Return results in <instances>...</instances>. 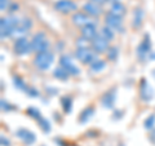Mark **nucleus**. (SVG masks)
Returning <instances> with one entry per match:
<instances>
[{
  "label": "nucleus",
  "instance_id": "obj_20",
  "mask_svg": "<svg viewBox=\"0 0 155 146\" xmlns=\"http://www.w3.org/2000/svg\"><path fill=\"white\" fill-rule=\"evenodd\" d=\"M142 19H143V11L141 8H136L134 12H133V27L134 28H138L142 23Z\"/></svg>",
  "mask_w": 155,
  "mask_h": 146
},
{
  "label": "nucleus",
  "instance_id": "obj_4",
  "mask_svg": "<svg viewBox=\"0 0 155 146\" xmlns=\"http://www.w3.org/2000/svg\"><path fill=\"white\" fill-rule=\"evenodd\" d=\"M14 53L18 56H25V55H28L30 53V51H32L31 48V41H28L27 39L25 36H21L18 38L16 43H14Z\"/></svg>",
  "mask_w": 155,
  "mask_h": 146
},
{
  "label": "nucleus",
  "instance_id": "obj_10",
  "mask_svg": "<svg viewBox=\"0 0 155 146\" xmlns=\"http://www.w3.org/2000/svg\"><path fill=\"white\" fill-rule=\"evenodd\" d=\"M54 9L61 13H70L75 12L78 9V5L71 0H58L54 3Z\"/></svg>",
  "mask_w": 155,
  "mask_h": 146
},
{
  "label": "nucleus",
  "instance_id": "obj_34",
  "mask_svg": "<svg viewBox=\"0 0 155 146\" xmlns=\"http://www.w3.org/2000/svg\"><path fill=\"white\" fill-rule=\"evenodd\" d=\"M91 2L98 4V5H104V4H106V3H110V0H91Z\"/></svg>",
  "mask_w": 155,
  "mask_h": 146
},
{
  "label": "nucleus",
  "instance_id": "obj_21",
  "mask_svg": "<svg viewBox=\"0 0 155 146\" xmlns=\"http://www.w3.org/2000/svg\"><path fill=\"white\" fill-rule=\"evenodd\" d=\"M61 105H62V109H64V111L66 114L71 113L72 110V98L70 96H65L61 98Z\"/></svg>",
  "mask_w": 155,
  "mask_h": 146
},
{
  "label": "nucleus",
  "instance_id": "obj_13",
  "mask_svg": "<svg viewBox=\"0 0 155 146\" xmlns=\"http://www.w3.org/2000/svg\"><path fill=\"white\" fill-rule=\"evenodd\" d=\"M16 136L19 138V140H22L25 144H27V145H31V144H34L35 142V140H36V137H35V134H34L31 131H28V129H26V128H21V129H18L17 132H16Z\"/></svg>",
  "mask_w": 155,
  "mask_h": 146
},
{
  "label": "nucleus",
  "instance_id": "obj_9",
  "mask_svg": "<svg viewBox=\"0 0 155 146\" xmlns=\"http://www.w3.org/2000/svg\"><path fill=\"white\" fill-rule=\"evenodd\" d=\"M140 97L145 102H149L154 98V89L150 87L146 79H142L141 84H140Z\"/></svg>",
  "mask_w": 155,
  "mask_h": 146
},
{
  "label": "nucleus",
  "instance_id": "obj_38",
  "mask_svg": "<svg viewBox=\"0 0 155 146\" xmlns=\"http://www.w3.org/2000/svg\"><path fill=\"white\" fill-rule=\"evenodd\" d=\"M122 114H123L122 111H115V113H114V115H115L114 118H115V119H116V118H122Z\"/></svg>",
  "mask_w": 155,
  "mask_h": 146
},
{
  "label": "nucleus",
  "instance_id": "obj_27",
  "mask_svg": "<svg viewBox=\"0 0 155 146\" xmlns=\"http://www.w3.org/2000/svg\"><path fill=\"white\" fill-rule=\"evenodd\" d=\"M38 123H39L40 128L44 131L45 133L51 132V123H49V120H47L45 118H41V119H39V120H38Z\"/></svg>",
  "mask_w": 155,
  "mask_h": 146
},
{
  "label": "nucleus",
  "instance_id": "obj_35",
  "mask_svg": "<svg viewBox=\"0 0 155 146\" xmlns=\"http://www.w3.org/2000/svg\"><path fill=\"white\" fill-rule=\"evenodd\" d=\"M150 141H151L153 144H155V129H151V132H150Z\"/></svg>",
  "mask_w": 155,
  "mask_h": 146
},
{
  "label": "nucleus",
  "instance_id": "obj_12",
  "mask_svg": "<svg viewBox=\"0 0 155 146\" xmlns=\"http://www.w3.org/2000/svg\"><path fill=\"white\" fill-rule=\"evenodd\" d=\"M109 40H106L105 38L102 36H97L93 41H92V49H93V52L96 53H102L105 51L109 49Z\"/></svg>",
  "mask_w": 155,
  "mask_h": 146
},
{
  "label": "nucleus",
  "instance_id": "obj_8",
  "mask_svg": "<svg viewBox=\"0 0 155 146\" xmlns=\"http://www.w3.org/2000/svg\"><path fill=\"white\" fill-rule=\"evenodd\" d=\"M105 22H106V26H109L110 28H113V30L123 31V21H122V17L115 16V14L109 12L105 16Z\"/></svg>",
  "mask_w": 155,
  "mask_h": 146
},
{
  "label": "nucleus",
  "instance_id": "obj_11",
  "mask_svg": "<svg viewBox=\"0 0 155 146\" xmlns=\"http://www.w3.org/2000/svg\"><path fill=\"white\" fill-rule=\"evenodd\" d=\"M115 101H116V89L113 88L107 91L106 93L102 96V98H101V104L105 109H113L114 105H115Z\"/></svg>",
  "mask_w": 155,
  "mask_h": 146
},
{
  "label": "nucleus",
  "instance_id": "obj_3",
  "mask_svg": "<svg viewBox=\"0 0 155 146\" xmlns=\"http://www.w3.org/2000/svg\"><path fill=\"white\" fill-rule=\"evenodd\" d=\"M48 47H49V41L45 36L44 32H36L34 35L32 40H31V48L34 52L36 53H41V52H47Z\"/></svg>",
  "mask_w": 155,
  "mask_h": 146
},
{
  "label": "nucleus",
  "instance_id": "obj_16",
  "mask_svg": "<svg viewBox=\"0 0 155 146\" xmlns=\"http://www.w3.org/2000/svg\"><path fill=\"white\" fill-rule=\"evenodd\" d=\"M72 22H74V25H76V26H83V27L87 26L88 23H91L89 18H88V14L80 13V12H78L72 16Z\"/></svg>",
  "mask_w": 155,
  "mask_h": 146
},
{
  "label": "nucleus",
  "instance_id": "obj_29",
  "mask_svg": "<svg viewBox=\"0 0 155 146\" xmlns=\"http://www.w3.org/2000/svg\"><path fill=\"white\" fill-rule=\"evenodd\" d=\"M143 125H145V128L146 129H153L154 125H155V115L147 116V118L145 119V121H143Z\"/></svg>",
  "mask_w": 155,
  "mask_h": 146
},
{
  "label": "nucleus",
  "instance_id": "obj_23",
  "mask_svg": "<svg viewBox=\"0 0 155 146\" xmlns=\"http://www.w3.org/2000/svg\"><path fill=\"white\" fill-rule=\"evenodd\" d=\"M89 67H91L92 71L100 72V71H102L105 67H106V62H105L104 60H94V61L89 65Z\"/></svg>",
  "mask_w": 155,
  "mask_h": 146
},
{
  "label": "nucleus",
  "instance_id": "obj_2",
  "mask_svg": "<svg viewBox=\"0 0 155 146\" xmlns=\"http://www.w3.org/2000/svg\"><path fill=\"white\" fill-rule=\"evenodd\" d=\"M54 61V56L53 53L51 52H41V53H38L35 60H34V65H35L39 70H47L49 69L51 65L53 64Z\"/></svg>",
  "mask_w": 155,
  "mask_h": 146
},
{
  "label": "nucleus",
  "instance_id": "obj_14",
  "mask_svg": "<svg viewBox=\"0 0 155 146\" xmlns=\"http://www.w3.org/2000/svg\"><path fill=\"white\" fill-rule=\"evenodd\" d=\"M81 36L87 39V40H94L97 38V27L93 22L88 23L87 26L81 28Z\"/></svg>",
  "mask_w": 155,
  "mask_h": 146
},
{
  "label": "nucleus",
  "instance_id": "obj_1",
  "mask_svg": "<svg viewBox=\"0 0 155 146\" xmlns=\"http://www.w3.org/2000/svg\"><path fill=\"white\" fill-rule=\"evenodd\" d=\"M18 25H19V19L14 16H9L7 18L0 19V31H2L0 35H2V39L12 36L17 31Z\"/></svg>",
  "mask_w": 155,
  "mask_h": 146
},
{
  "label": "nucleus",
  "instance_id": "obj_37",
  "mask_svg": "<svg viewBox=\"0 0 155 146\" xmlns=\"http://www.w3.org/2000/svg\"><path fill=\"white\" fill-rule=\"evenodd\" d=\"M16 9H18V4H16V3H13L12 5H11V8H9V12H14Z\"/></svg>",
  "mask_w": 155,
  "mask_h": 146
},
{
  "label": "nucleus",
  "instance_id": "obj_15",
  "mask_svg": "<svg viewBox=\"0 0 155 146\" xmlns=\"http://www.w3.org/2000/svg\"><path fill=\"white\" fill-rule=\"evenodd\" d=\"M83 11L88 14V16L97 17V16H100L101 14L102 9H101V5H98V4H96L93 2H88V3H85L83 5Z\"/></svg>",
  "mask_w": 155,
  "mask_h": 146
},
{
  "label": "nucleus",
  "instance_id": "obj_18",
  "mask_svg": "<svg viewBox=\"0 0 155 146\" xmlns=\"http://www.w3.org/2000/svg\"><path fill=\"white\" fill-rule=\"evenodd\" d=\"M110 12L115 14V16H119V17H123L125 14V7L124 4L122 2H119V0H116V2H114L113 4H111V9Z\"/></svg>",
  "mask_w": 155,
  "mask_h": 146
},
{
  "label": "nucleus",
  "instance_id": "obj_39",
  "mask_svg": "<svg viewBox=\"0 0 155 146\" xmlns=\"http://www.w3.org/2000/svg\"><path fill=\"white\" fill-rule=\"evenodd\" d=\"M153 75H154V78H155V70H154V71H153Z\"/></svg>",
  "mask_w": 155,
  "mask_h": 146
},
{
  "label": "nucleus",
  "instance_id": "obj_6",
  "mask_svg": "<svg viewBox=\"0 0 155 146\" xmlns=\"http://www.w3.org/2000/svg\"><path fill=\"white\" fill-rule=\"evenodd\" d=\"M75 57L84 65H88V64L91 65L92 62L96 60L94 58V52L92 49H89L88 47L87 48H78L76 52H75Z\"/></svg>",
  "mask_w": 155,
  "mask_h": 146
},
{
  "label": "nucleus",
  "instance_id": "obj_7",
  "mask_svg": "<svg viewBox=\"0 0 155 146\" xmlns=\"http://www.w3.org/2000/svg\"><path fill=\"white\" fill-rule=\"evenodd\" d=\"M60 65H61V67H64V69L67 72H69L70 75H75L76 76V75L80 74V69L74 64V62H72L71 57L67 56V55L61 56V58H60Z\"/></svg>",
  "mask_w": 155,
  "mask_h": 146
},
{
  "label": "nucleus",
  "instance_id": "obj_32",
  "mask_svg": "<svg viewBox=\"0 0 155 146\" xmlns=\"http://www.w3.org/2000/svg\"><path fill=\"white\" fill-rule=\"evenodd\" d=\"M13 109H14L13 106H11V105H9L7 101L2 100V110H3V111H11V110H13Z\"/></svg>",
  "mask_w": 155,
  "mask_h": 146
},
{
  "label": "nucleus",
  "instance_id": "obj_28",
  "mask_svg": "<svg viewBox=\"0 0 155 146\" xmlns=\"http://www.w3.org/2000/svg\"><path fill=\"white\" fill-rule=\"evenodd\" d=\"M27 115H30L31 118L36 119V120H39V119L43 118L41 114H40V111H39L36 108H28V109H27Z\"/></svg>",
  "mask_w": 155,
  "mask_h": 146
},
{
  "label": "nucleus",
  "instance_id": "obj_33",
  "mask_svg": "<svg viewBox=\"0 0 155 146\" xmlns=\"http://www.w3.org/2000/svg\"><path fill=\"white\" fill-rule=\"evenodd\" d=\"M8 0H0V9L2 11H5V9L8 8Z\"/></svg>",
  "mask_w": 155,
  "mask_h": 146
},
{
  "label": "nucleus",
  "instance_id": "obj_25",
  "mask_svg": "<svg viewBox=\"0 0 155 146\" xmlns=\"http://www.w3.org/2000/svg\"><path fill=\"white\" fill-rule=\"evenodd\" d=\"M13 83H14V87H16L17 89L26 91V88H27V85L25 84L23 79H22L21 76H18V75H14V76H13Z\"/></svg>",
  "mask_w": 155,
  "mask_h": 146
},
{
  "label": "nucleus",
  "instance_id": "obj_24",
  "mask_svg": "<svg viewBox=\"0 0 155 146\" xmlns=\"http://www.w3.org/2000/svg\"><path fill=\"white\" fill-rule=\"evenodd\" d=\"M101 36L105 38L106 40H113L114 39V31H113V28H110L109 26H105L101 28Z\"/></svg>",
  "mask_w": 155,
  "mask_h": 146
},
{
  "label": "nucleus",
  "instance_id": "obj_26",
  "mask_svg": "<svg viewBox=\"0 0 155 146\" xmlns=\"http://www.w3.org/2000/svg\"><path fill=\"white\" fill-rule=\"evenodd\" d=\"M106 52H107L106 55H107V58L110 61H115L116 58H118V56H119V49L116 47H110Z\"/></svg>",
  "mask_w": 155,
  "mask_h": 146
},
{
  "label": "nucleus",
  "instance_id": "obj_5",
  "mask_svg": "<svg viewBox=\"0 0 155 146\" xmlns=\"http://www.w3.org/2000/svg\"><path fill=\"white\" fill-rule=\"evenodd\" d=\"M150 49H151V40H150V36L146 34L143 36V40L137 47V57L141 61H145L150 56V53H151Z\"/></svg>",
  "mask_w": 155,
  "mask_h": 146
},
{
  "label": "nucleus",
  "instance_id": "obj_30",
  "mask_svg": "<svg viewBox=\"0 0 155 146\" xmlns=\"http://www.w3.org/2000/svg\"><path fill=\"white\" fill-rule=\"evenodd\" d=\"M25 92L30 97H39V91L36 88H34V87H27Z\"/></svg>",
  "mask_w": 155,
  "mask_h": 146
},
{
  "label": "nucleus",
  "instance_id": "obj_19",
  "mask_svg": "<svg viewBox=\"0 0 155 146\" xmlns=\"http://www.w3.org/2000/svg\"><path fill=\"white\" fill-rule=\"evenodd\" d=\"M32 27V21L30 18H22L21 21H19V25H18V28H17V31L16 34H25L27 32L30 28Z\"/></svg>",
  "mask_w": 155,
  "mask_h": 146
},
{
  "label": "nucleus",
  "instance_id": "obj_31",
  "mask_svg": "<svg viewBox=\"0 0 155 146\" xmlns=\"http://www.w3.org/2000/svg\"><path fill=\"white\" fill-rule=\"evenodd\" d=\"M87 43H88V40L81 36L80 39H78L76 40V47L78 48H87Z\"/></svg>",
  "mask_w": 155,
  "mask_h": 146
},
{
  "label": "nucleus",
  "instance_id": "obj_22",
  "mask_svg": "<svg viewBox=\"0 0 155 146\" xmlns=\"http://www.w3.org/2000/svg\"><path fill=\"white\" fill-rule=\"evenodd\" d=\"M53 76L57 78V79H60V80H67L70 74L64 69V67L60 66V67H57V69H54V71H53Z\"/></svg>",
  "mask_w": 155,
  "mask_h": 146
},
{
  "label": "nucleus",
  "instance_id": "obj_17",
  "mask_svg": "<svg viewBox=\"0 0 155 146\" xmlns=\"http://www.w3.org/2000/svg\"><path fill=\"white\" fill-rule=\"evenodd\" d=\"M93 115H94V108L93 106H88V108H85L81 111V114L79 115V121L81 124L88 123V120H91V118Z\"/></svg>",
  "mask_w": 155,
  "mask_h": 146
},
{
  "label": "nucleus",
  "instance_id": "obj_36",
  "mask_svg": "<svg viewBox=\"0 0 155 146\" xmlns=\"http://www.w3.org/2000/svg\"><path fill=\"white\" fill-rule=\"evenodd\" d=\"M9 144H11V142H9V140L5 138L4 136H2V145L3 146H9Z\"/></svg>",
  "mask_w": 155,
  "mask_h": 146
}]
</instances>
